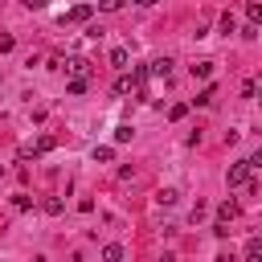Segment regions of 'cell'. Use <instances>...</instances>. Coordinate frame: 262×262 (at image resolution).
<instances>
[{
	"instance_id": "20",
	"label": "cell",
	"mask_w": 262,
	"mask_h": 262,
	"mask_svg": "<svg viewBox=\"0 0 262 262\" xmlns=\"http://www.w3.org/2000/svg\"><path fill=\"white\" fill-rule=\"evenodd\" d=\"M12 45H16V41H12V37H8V33H4V37H0V53H8V49H12Z\"/></svg>"
},
{
	"instance_id": "9",
	"label": "cell",
	"mask_w": 262,
	"mask_h": 262,
	"mask_svg": "<svg viewBox=\"0 0 262 262\" xmlns=\"http://www.w3.org/2000/svg\"><path fill=\"white\" fill-rule=\"evenodd\" d=\"M131 135H135L131 123H119V127H115V143H131Z\"/></svg>"
},
{
	"instance_id": "6",
	"label": "cell",
	"mask_w": 262,
	"mask_h": 262,
	"mask_svg": "<svg viewBox=\"0 0 262 262\" xmlns=\"http://www.w3.org/2000/svg\"><path fill=\"white\" fill-rule=\"evenodd\" d=\"M102 262H123V246H119V242L102 246Z\"/></svg>"
},
{
	"instance_id": "4",
	"label": "cell",
	"mask_w": 262,
	"mask_h": 262,
	"mask_svg": "<svg viewBox=\"0 0 262 262\" xmlns=\"http://www.w3.org/2000/svg\"><path fill=\"white\" fill-rule=\"evenodd\" d=\"M66 70H70L74 78H90V61H86V57H70V61H66Z\"/></svg>"
},
{
	"instance_id": "16",
	"label": "cell",
	"mask_w": 262,
	"mask_h": 262,
	"mask_svg": "<svg viewBox=\"0 0 262 262\" xmlns=\"http://www.w3.org/2000/svg\"><path fill=\"white\" fill-rule=\"evenodd\" d=\"M131 86H135V78H127V74H123V78H119V82H115V94H127V90H131Z\"/></svg>"
},
{
	"instance_id": "15",
	"label": "cell",
	"mask_w": 262,
	"mask_h": 262,
	"mask_svg": "<svg viewBox=\"0 0 262 262\" xmlns=\"http://www.w3.org/2000/svg\"><path fill=\"white\" fill-rule=\"evenodd\" d=\"M111 66L123 70V66H127V49H111Z\"/></svg>"
},
{
	"instance_id": "2",
	"label": "cell",
	"mask_w": 262,
	"mask_h": 262,
	"mask_svg": "<svg viewBox=\"0 0 262 262\" xmlns=\"http://www.w3.org/2000/svg\"><path fill=\"white\" fill-rule=\"evenodd\" d=\"M90 16H94V8H90V4H74V8H70L61 20H74V25H82V20H90Z\"/></svg>"
},
{
	"instance_id": "24",
	"label": "cell",
	"mask_w": 262,
	"mask_h": 262,
	"mask_svg": "<svg viewBox=\"0 0 262 262\" xmlns=\"http://www.w3.org/2000/svg\"><path fill=\"white\" fill-rule=\"evenodd\" d=\"M33 262H45V258H33Z\"/></svg>"
},
{
	"instance_id": "14",
	"label": "cell",
	"mask_w": 262,
	"mask_h": 262,
	"mask_svg": "<svg viewBox=\"0 0 262 262\" xmlns=\"http://www.w3.org/2000/svg\"><path fill=\"white\" fill-rule=\"evenodd\" d=\"M209 74H213V61H196L192 66V78H209Z\"/></svg>"
},
{
	"instance_id": "22",
	"label": "cell",
	"mask_w": 262,
	"mask_h": 262,
	"mask_svg": "<svg viewBox=\"0 0 262 262\" xmlns=\"http://www.w3.org/2000/svg\"><path fill=\"white\" fill-rule=\"evenodd\" d=\"M135 4H139V8H151V4H156V0H135Z\"/></svg>"
},
{
	"instance_id": "5",
	"label": "cell",
	"mask_w": 262,
	"mask_h": 262,
	"mask_svg": "<svg viewBox=\"0 0 262 262\" xmlns=\"http://www.w3.org/2000/svg\"><path fill=\"white\" fill-rule=\"evenodd\" d=\"M147 74H156V78H168V74H172V61H168V57H156V61L147 66Z\"/></svg>"
},
{
	"instance_id": "13",
	"label": "cell",
	"mask_w": 262,
	"mask_h": 262,
	"mask_svg": "<svg viewBox=\"0 0 262 262\" xmlns=\"http://www.w3.org/2000/svg\"><path fill=\"white\" fill-rule=\"evenodd\" d=\"M246 12H250V25H258V20H262V4H258V0H250V4H246Z\"/></svg>"
},
{
	"instance_id": "12",
	"label": "cell",
	"mask_w": 262,
	"mask_h": 262,
	"mask_svg": "<svg viewBox=\"0 0 262 262\" xmlns=\"http://www.w3.org/2000/svg\"><path fill=\"white\" fill-rule=\"evenodd\" d=\"M41 209H45V213H49V217H57V213H61V209H66V205H61V196H49V201H45V205H41Z\"/></svg>"
},
{
	"instance_id": "18",
	"label": "cell",
	"mask_w": 262,
	"mask_h": 262,
	"mask_svg": "<svg viewBox=\"0 0 262 262\" xmlns=\"http://www.w3.org/2000/svg\"><path fill=\"white\" fill-rule=\"evenodd\" d=\"M12 205H16V209H33V196H29V192H16Z\"/></svg>"
},
{
	"instance_id": "21",
	"label": "cell",
	"mask_w": 262,
	"mask_h": 262,
	"mask_svg": "<svg viewBox=\"0 0 262 262\" xmlns=\"http://www.w3.org/2000/svg\"><path fill=\"white\" fill-rule=\"evenodd\" d=\"M20 4H25V8H45L49 0H20Z\"/></svg>"
},
{
	"instance_id": "7",
	"label": "cell",
	"mask_w": 262,
	"mask_h": 262,
	"mask_svg": "<svg viewBox=\"0 0 262 262\" xmlns=\"http://www.w3.org/2000/svg\"><path fill=\"white\" fill-rule=\"evenodd\" d=\"M246 262H262V242H258V237L246 242Z\"/></svg>"
},
{
	"instance_id": "3",
	"label": "cell",
	"mask_w": 262,
	"mask_h": 262,
	"mask_svg": "<svg viewBox=\"0 0 262 262\" xmlns=\"http://www.w3.org/2000/svg\"><path fill=\"white\" fill-rule=\"evenodd\" d=\"M237 213H242V209H237V201H221V205H217V221H221V225H229Z\"/></svg>"
},
{
	"instance_id": "17",
	"label": "cell",
	"mask_w": 262,
	"mask_h": 262,
	"mask_svg": "<svg viewBox=\"0 0 262 262\" xmlns=\"http://www.w3.org/2000/svg\"><path fill=\"white\" fill-rule=\"evenodd\" d=\"M213 94H217V90H213V86H205V90L196 94V106H209V102H213Z\"/></svg>"
},
{
	"instance_id": "1",
	"label": "cell",
	"mask_w": 262,
	"mask_h": 262,
	"mask_svg": "<svg viewBox=\"0 0 262 262\" xmlns=\"http://www.w3.org/2000/svg\"><path fill=\"white\" fill-rule=\"evenodd\" d=\"M250 172H254V168H250L246 160H242V164H229V172H225V180H229V188H233V184H246V180H250Z\"/></svg>"
},
{
	"instance_id": "8",
	"label": "cell",
	"mask_w": 262,
	"mask_h": 262,
	"mask_svg": "<svg viewBox=\"0 0 262 262\" xmlns=\"http://www.w3.org/2000/svg\"><path fill=\"white\" fill-rule=\"evenodd\" d=\"M94 160H98V164H111V160H115V147H111V143H98V147H94Z\"/></svg>"
},
{
	"instance_id": "11",
	"label": "cell",
	"mask_w": 262,
	"mask_h": 262,
	"mask_svg": "<svg viewBox=\"0 0 262 262\" xmlns=\"http://www.w3.org/2000/svg\"><path fill=\"white\" fill-rule=\"evenodd\" d=\"M176 196H180L176 188H160V192H156V201H160V205H176Z\"/></svg>"
},
{
	"instance_id": "23",
	"label": "cell",
	"mask_w": 262,
	"mask_h": 262,
	"mask_svg": "<svg viewBox=\"0 0 262 262\" xmlns=\"http://www.w3.org/2000/svg\"><path fill=\"white\" fill-rule=\"evenodd\" d=\"M217 262H233V258H229V254H221V258H217Z\"/></svg>"
},
{
	"instance_id": "10",
	"label": "cell",
	"mask_w": 262,
	"mask_h": 262,
	"mask_svg": "<svg viewBox=\"0 0 262 262\" xmlns=\"http://www.w3.org/2000/svg\"><path fill=\"white\" fill-rule=\"evenodd\" d=\"M86 86H90V78H70L66 90H70V94H86Z\"/></svg>"
},
{
	"instance_id": "19",
	"label": "cell",
	"mask_w": 262,
	"mask_h": 262,
	"mask_svg": "<svg viewBox=\"0 0 262 262\" xmlns=\"http://www.w3.org/2000/svg\"><path fill=\"white\" fill-rule=\"evenodd\" d=\"M184 111H188V106H184V102H176V106H172V111H168V119H172V123H176V119H184Z\"/></svg>"
}]
</instances>
